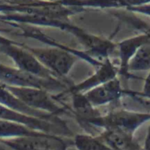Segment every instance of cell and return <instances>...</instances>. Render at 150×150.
Listing matches in <instances>:
<instances>
[{"label":"cell","mask_w":150,"mask_h":150,"mask_svg":"<svg viewBox=\"0 0 150 150\" xmlns=\"http://www.w3.org/2000/svg\"><path fill=\"white\" fill-rule=\"evenodd\" d=\"M127 10L131 11L137 12L150 16V1L148 2H136L128 4Z\"/></svg>","instance_id":"cell-14"},{"label":"cell","mask_w":150,"mask_h":150,"mask_svg":"<svg viewBox=\"0 0 150 150\" xmlns=\"http://www.w3.org/2000/svg\"><path fill=\"white\" fill-rule=\"evenodd\" d=\"M3 143L13 150L35 149L41 150H67L69 142L60 136L44 134L39 136L19 137L5 140Z\"/></svg>","instance_id":"cell-5"},{"label":"cell","mask_w":150,"mask_h":150,"mask_svg":"<svg viewBox=\"0 0 150 150\" xmlns=\"http://www.w3.org/2000/svg\"><path fill=\"white\" fill-rule=\"evenodd\" d=\"M24 48L33 54L44 67L59 77L68 74L76 62V57L71 51L61 47L36 48L25 46Z\"/></svg>","instance_id":"cell-2"},{"label":"cell","mask_w":150,"mask_h":150,"mask_svg":"<svg viewBox=\"0 0 150 150\" xmlns=\"http://www.w3.org/2000/svg\"><path fill=\"white\" fill-rule=\"evenodd\" d=\"M72 102L75 115L79 122L86 124L101 116L98 110L95 109L94 105L86 99L83 93L72 95Z\"/></svg>","instance_id":"cell-10"},{"label":"cell","mask_w":150,"mask_h":150,"mask_svg":"<svg viewBox=\"0 0 150 150\" xmlns=\"http://www.w3.org/2000/svg\"><path fill=\"white\" fill-rule=\"evenodd\" d=\"M44 134L46 133L32 130L22 125L0 120V137L14 139L27 136H39Z\"/></svg>","instance_id":"cell-11"},{"label":"cell","mask_w":150,"mask_h":150,"mask_svg":"<svg viewBox=\"0 0 150 150\" xmlns=\"http://www.w3.org/2000/svg\"><path fill=\"white\" fill-rule=\"evenodd\" d=\"M117 70L114 67L109 59H106L104 63L101 64L95 73L91 77L88 78L82 83L71 86L68 89V92H70L71 95L77 93H85L87 91L93 89L94 87L108 82L113 79H116Z\"/></svg>","instance_id":"cell-7"},{"label":"cell","mask_w":150,"mask_h":150,"mask_svg":"<svg viewBox=\"0 0 150 150\" xmlns=\"http://www.w3.org/2000/svg\"><path fill=\"white\" fill-rule=\"evenodd\" d=\"M0 150H5V149H1V148H0Z\"/></svg>","instance_id":"cell-18"},{"label":"cell","mask_w":150,"mask_h":150,"mask_svg":"<svg viewBox=\"0 0 150 150\" xmlns=\"http://www.w3.org/2000/svg\"><path fill=\"white\" fill-rule=\"evenodd\" d=\"M104 144L114 150H140L133 139V135L113 130H104L97 136Z\"/></svg>","instance_id":"cell-8"},{"label":"cell","mask_w":150,"mask_h":150,"mask_svg":"<svg viewBox=\"0 0 150 150\" xmlns=\"http://www.w3.org/2000/svg\"><path fill=\"white\" fill-rule=\"evenodd\" d=\"M74 144L79 150H114L98 137L89 135H76Z\"/></svg>","instance_id":"cell-13"},{"label":"cell","mask_w":150,"mask_h":150,"mask_svg":"<svg viewBox=\"0 0 150 150\" xmlns=\"http://www.w3.org/2000/svg\"><path fill=\"white\" fill-rule=\"evenodd\" d=\"M149 120H150V114L120 110L111 111L105 116H100L88 124L102 127L104 130H118L133 135L138 127Z\"/></svg>","instance_id":"cell-1"},{"label":"cell","mask_w":150,"mask_h":150,"mask_svg":"<svg viewBox=\"0 0 150 150\" xmlns=\"http://www.w3.org/2000/svg\"><path fill=\"white\" fill-rule=\"evenodd\" d=\"M144 94L147 96H150V73L145 80V83L144 86Z\"/></svg>","instance_id":"cell-15"},{"label":"cell","mask_w":150,"mask_h":150,"mask_svg":"<svg viewBox=\"0 0 150 150\" xmlns=\"http://www.w3.org/2000/svg\"><path fill=\"white\" fill-rule=\"evenodd\" d=\"M149 40L150 35L149 34H143L124 40L119 42V48L121 59V73L124 74L127 73V66L129 60L141 45L146 43Z\"/></svg>","instance_id":"cell-9"},{"label":"cell","mask_w":150,"mask_h":150,"mask_svg":"<svg viewBox=\"0 0 150 150\" xmlns=\"http://www.w3.org/2000/svg\"><path fill=\"white\" fill-rule=\"evenodd\" d=\"M122 89L120 81L114 79L87 91L83 95L94 107L113 102L121 98Z\"/></svg>","instance_id":"cell-6"},{"label":"cell","mask_w":150,"mask_h":150,"mask_svg":"<svg viewBox=\"0 0 150 150\" xmlns=\"http://www.w3.org/2000/svg\"><path fill=\"white\" fill-rule=\"evenodd\" d=\"M19 44L2 45V51L11 57L18 69L24 73L44 79H58L55 74L44 67L32 54Z\"/></svg>","instance_id":"cell-4"},{"label":"cell","mask_w":150,"mask_h":150,"mask_svg":"<svg viewBox=\"0 0 150 150\" xmlns=\"http://www.w3.org/2000/svg\"><path fill=\"white\" fill-rule=\"evenodd\" d=\"M5 86L19 100L32 109L54 116L66 113L64 108L53 100L46 90L35 87H19L8 85Z\"/></svg>","instance_id":"cell-3"},{"label":"cell","mask_w":150,"mask_h":150,"mask_svg":"<svg viewBox=\"0 0 150 150\" xmlns=\"http://www.w3.org/2000/svg\"><path fill=\"white\" fill-rule=\"evenodd\" d=\"M148 70H150V40L137 50L127 66V70L132 71Z\"/></svg>","instance_id":"cell-12"},{"label":"cell","mask_w":150,"mask_h":150,"mask_svg":"<svg viewBox=\"0 0 150 150\" xmlns=\"http://www.w3.org/2000/svg\"><path fill=\"white\" fill-rule=\"evenodd\" d=\"M144 150H150V125L149 127L148 133L146 138L145 144H144Z\"/></svg>","instance_id":"cell-16"},{"label":"cell","mask_w":150,"mask_h":150,"mask_svg":"<svg viewBox=\"0 0 150 150\" xmlns=\"http://www.w3.org/2000/svg\"><path fill=\"white\" fill-rule=\"evenodd\" d=\"M19 150H41V149H21Z\"/></svg>","instance_id":"cell-17"}]
</instances>
